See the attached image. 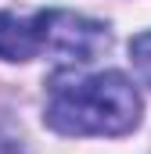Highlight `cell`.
<instances>
[{"mask_svg":"<svg viewBox=\"0 0 151 154\" xmlns=\"http://www.w3.org/2000/svg\"><path fill=\"white\" fill-rule=\"evenodd\" d=\"M43 118L65 136H122L140 122V93L119 72H97L58 82Z\"/></svg>","mask_w":151,"mask_h":154,"instance_id":"6da1fadb","label":"cell"},{"mask_svg":"<svg viewBox=\"0 0 151 154\" xmlns=\"http://www.w3.org/2000/svg\"><path fill=\"white\" fill-rule=\"evenodd\" d=\"M36 25L43 54H54L61 65H86L108 47V29L72 11H36Z\"/></svg>","mask_w":151,"mask_h":154,"instance_id":"7a4b0ae2","label":"cell"},{"mask_svg":"<svg viewBox=\"0 0 151 154\" xmlns=\"http://www.w3.org/2000/svg\"><path fill=\"white\" fill-rule=\"evenodd\" d=\"M40 54H43V47H40L36 14L22 18L11 11H0V57L4 61H33Z\"/></svg>","mask_w":151,"mask_h":154,"instance_id":"3957f363","label":"cell"},{"mask_svg":"<svg viewBox=\"0 0 151 154\" xmlns=\"http://www.w3.org/2000/svg\"><path fill=\"white\" fill-rule=\"evenodd\" d=\"M130 61H133L137 75L151 86V32H140L130 39Z\"/></svg>","mask_w":151,"mask_h":154,"instance_id":"277c9868","label":"cell"}]
</instances>
